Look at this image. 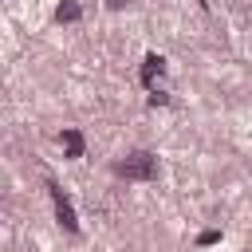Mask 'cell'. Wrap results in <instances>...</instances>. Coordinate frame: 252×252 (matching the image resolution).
Instances as JSON below:
<instances>
[{"instance_id": "obj_1", "label": "cell", "mask_w": 252, "mask_h": 252, "mask_svg": "<svg viewBox=\"0 0 252 252\" xmlns=\"http://www.w3.org/2000/svg\"><path fill=\"white\" fill-rule=\"evenodd\" d=\"M114 173L126 177V181H154V177H158V158L146 154V150H134L126 161H118Z\"/></svg>"}, {"instance_id": "obj_2", "label": "cell", "mask_w": 252, "mask_h": 252, "mask_svg": "<svg viewBox=\"0 0 252 252\" xmlns=\"http://www.w3.org/2000/svg\"><path fill=\"white\" fill-rule=\"evenodd\" d=\"M51 189V197H55V217H59V224L67 228V232H79V220H75V209H71V201L63 197V189L59 185H47Z\"/></svg>"}, {"instance_id": "obj_3", "label": "cell", "mask_w": 252, "mask_h": 252, "mask_svg": "<svg viewBox=\"0 0 252 252\" xmlns=\"http://www.w3.org/2000/svg\"><path fill=\"white\" fill-rule=\"evenodd\" d=\"M161 71H165V59L150 51V55H146V63H142V83H146V87H154V83L161 79Z\"/></svg>"}, {"instance_id": "obj_4", "label": "cell", "mask_w": 252, "mask_h": 252, "mask_svg": "<svg viewBox=\"0 0 252 252\" xmlns=\"http://www.w3.org/2000/svg\"><path fill=\"white\" fill-rule=\"evenodd\" d=\"M59 142H63L67 158H83V134H79V130H63V134H59Z\"/></svg>"}, {"instance_id": "obj_5", "label": "cell", "mask_w": 252, "mask_h": 252, "mask_svg": "<svg viewBox=\"0 0 252 252\" xmlns=\"http://www.w3.org/2000/svg\"><path fill=\"white\" fill-rule=\"evenodd\" d=\"M79 16H83V8H79L75 0H63V4L55 8V20H59V24H75Z\"/></svg>"}, {"instance_id": "obj_6", "label": "cell", "mask_w": 252, "mask_h": 252, "mask_svg": "<svg viewBox=\"0 0 252 252\" xmlns=\"http://www.w3.org/2000/svg\"><path fill=\"white\" fill-rule=\"evenodd\" d=\"M165 102H169V94L158 91V87H150V106H165Z\"/></svg>"}, {"instance_id": "obj_7", "label": "cell", "mask_w": 252, "mask_h": 252, "mask_svg": "<svg viewBox=\"0 0 252 252\" xmlns=\"http://www.w3.org/2000/svg\"><path fill=\"white\" fill-rule=\"evenodd\" d=\"M220 240V228H205L201 236H197V244H217Z\"/></svg>"}, {"instance_id": "obj_8", "label": "cell", "mask_w": 252, "mask_h": 252, "mask_svg": "<svg viewBox=\"0 0 252 252\" xmlns=\"http://www.w3.org/2000/svg\"><path fill=\"white\" fill-rule=\"evenodd\" d=\"M106 4H110V8H122V4H126V0H106Z\"/></svg>"}, {"instance_id": "obj_9", "label": "cell", "mask_w": 252, "mask_h": 252, "mask_svg": "<svg viewBox=\"0 0 252 252\" xmlns=\"http://www.w3.org/2000/svg\"><path fill=\"white\" fill-rule=\"evenodd\" d=\"M197 4H201V8H205V4H209V0H197Z\"/></svg>"}]
</instances>
